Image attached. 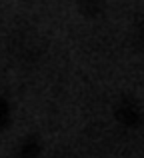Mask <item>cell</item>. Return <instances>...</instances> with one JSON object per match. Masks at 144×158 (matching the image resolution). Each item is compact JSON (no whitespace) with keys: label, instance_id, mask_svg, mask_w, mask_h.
I'll return each instance as SVG.
<instances>
[{"label":"cell","instance_id":"2","mask_svg":"<svg viewBox=\"0 0 144 158\" xmlns=\"http://www.w3.org/2000/svg\"><path fill=\"white\" fill-rule=\"evenodd\" d=\"M136 42L144 50V18L140 20V24H138V28H136Z\"/></svg>","mask_w":144,"mask_h":158},{"label":"cell","instance_id":"1","mask_svg":"<svg viewBox=\"0 0 144 158\" xmlns=\"http://www.w3.org/2000/svg\"><path fill=\"white\" fill-rule=\"evenodd\" d=\"M12 52L16 58L20 60H32L38 54V42H36V36L32 34V30L28 32H16L14 38H12Z\"/></svg>","mask_w":144,"mask_h":158}]
</instances>
